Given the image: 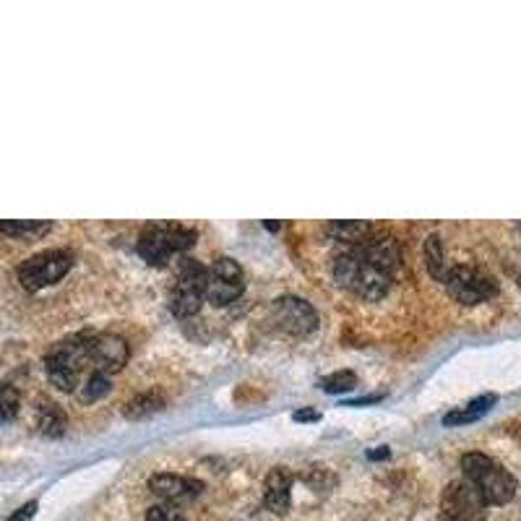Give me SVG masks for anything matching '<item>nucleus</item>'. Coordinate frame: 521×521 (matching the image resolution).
<instances>
[{"label": "nucleus", "instance_id": "27", "mask_svg": "<svg viewBox=\"0 0 521 521\" xmlns=\"http://www.w3.org/2000/svg\"><path fill=\"white\" fill-rule=\"evenodd\" d=\"M389 456H391L389 446H378L376 451H368L370 462H383V459H389Z\"/></svg>", "mask_w": 521, "mask_h": 521}, {"label": "nucleus", "instance_id": "26", "mask_svg": "<svg viewBox=\"0 0 521 521\" xmlns=\"http://www.w3.org/2000/svg\"><path fill=\"white\" fill-rule=\"evenodd\" d=\"M292 417H295V423H316L321 415H318V412H313V409H297Z\"/></svg>", "mask_w": 521, "mask_h": 521}, {"label": "nucleus", "instance_id": "14", "mask_svg": "<svg viewBox=\"0 0 521 521\" xmlns=\"http://www.w3.org/2000/svg\"><path fill=\"white\" fill-rule=\"evenodd\" d=\"M292 472L287 467H274L266 475V485H264V501L269 506V511H274L277 516L287 514L292 506Z\"/></svg>", "mask_w": 521, "mask_h": 521}, {"label": "nucleus", "instance_id": "16", "mask_svg": "<svg viewBox=\"0 0 521 521\" xmlns=\"http://www.w3.org/2000/svg\"><path fill=\"white\" fill-rule=\"evenodd\" d=\"M66 412L53 402H42L37 409V428H40L42 436L47 438H60L66 433Z\"/></svg>", "mask_w": 521, "mask_h": 521}, {"label": "nucleus", "instance_id": "12", "mask_svg": "<svg viewBox=\"0 0 521 521\" xmlns=\"http://www.w3.org/2000/svg\"><path fill=\"white\" fill-rule=\"evenodd\" d=\"M149 490H152L162 503L175 506V503H185L191 501V498H196V495H201L204 482L180 475H154L152 480H149Z\"/></svg>", "mask_w": 521, "mask_h": 521}, {"label": "nucleus", "instance_id": "9", "mask_svg": "<svg viewBox=\"0 0 521 521\" xmlns=\"http://www.w3.org/2000/svg\"><path fill=\"white\" fill-rule=\"evenodd\" d=\"M271 318L282 331L292 334V337H308L318 329V313L316 308L303 300V297L284 295L274 300L271 305Z\"/></svg>", "mask_w": 521, "mask_h": 521}, {"label": "nucleus", "instance_id": "22", "mask_svg": "<svg viewBox=\"0 0 521 521\" xmlns=\"http://www.w3.org/2000/svg\"><path fill=\"white\" fill-rule=\"evenodd\" d=\"M318 386H321V391H326V394H347V391H352L357 386V376L352 370H337V373L321 378Z\"/></svg>", "mask_w": 521, "mask_h": 521}, {"label": "nucleus", "instance_id": "4", "mask_svg": "<svg viewBox=\"0 0 521 521\" xmlns=\"http://www.w3.org/2000/svg\"><path fill=\"white\" fill-rule=\"evenodd\" d=\"M206 274L209 269L185 258L178 269V279L170 290V308L175 318H193L206 300Z\"/></svg>", "mask_w": 521, "mask_h": 521}, {"label": "nucleus", "instance_id": "21", "mask_svg": "<svg viewBox=\"0 0 521 521\" xmlns=\"http://www.w3.org/2000/svg\"><path fill=\"white\" fill-rule=\"evenodd\" d=\"M110 389H113L110 376L94 370L92 376L86 378L84 386H81V399H84V402H99V399H105V396L110 394Z\"/></svg>", "mask_w": 521, "mask_h": 521}, {"label": "nucleus", "instance_id": "6", "mask_svg": "<svg viewBox=\"0 0 521 521\" xmlns=\"http://www.w3.org/2000/svg\"><path fill=\"white\" fill-rule=\"evenodd\" d=\"M443 284L456 303L462 305H480L498 292L495 279L477 266H451Z\"/></svg>", "mask_w": 521, "mask_h": 521}, {"label": "nucleus", "instance_id": "25", "mask_svg": "<svg viewBox=\"0 0 521 521\" xmlns=\"http://www.w3.org/2000/svg\"><path fill=\"white\" fill-rule=\"evenodd\" d=\"M34 514H37V501H29V503H24L21 508H16L8 521H32Z\"/></svg>", "mask_w": 521, "mask_h": 521}, {"label": "nucleus", "instance_id": "5", "mask_svg": "<svg viewBox=\"0 0 521 521\" xmlns=\"http://www.w3.org/2000/svg\"><path fill=\"white\" fill-rule=\"evenodd\" d=\"M73 266V253L68 251H42L37 256L27 258L24 264L19 266V282L27 292H40L50 284L60 282L66 277Z\"/></svg>", "mask_w": 521, "mask_h": 521}, {"label": "nucleus", "instance_id": "1", "mask_svg": "<svg viewBox=\"0 0 521 521\" xmlns=\"http://www.w3.org/2000/svg\"><path fill=\"white\" fill-rule=\"evenodd\" d=\"M462 472L464 480L480 493V498L488 506H506V503H511L516 498V490H519L516 477L506 467L495 462V459H490V456L477 454V451L464 454Z\"/></svg>", "mask_w": 521, "mask_h": 521}, {"label": "nucleus", "instance_id": "17", "mask_svg": "<svg viewBox=\"0 0 521 521\" xmlns=\"http://www.w3.org/2000/svg\"><path fill=\"white\" fill-rule=\"evenodd\" d=\"M53 230V222H37V219H14V222H0V232L16 240L42 238Z\"/></svg>", "mask_w": 521, "mask_h": 521}, {"label": "nucleus", "instance_id": "28", "mask_svg": "<svg viewBox=\"0 0 521 521\" xmlns=\"http://www.w3.org/2000/svg\"><path fill=\"white\" fill-rule=\"evenodd\" d=\"M383 396L376 394V396H363V399H355V402H350L352 407H360V404H373V402H381Z\"/></svg>", "mask_w": 521, "mask_h": 521}, {"label": "nucleus", "instance_id": "8", "mask_svg": "<svg viewBox=\"0 0 521 521\" xmlns=\"http://www.w3.org/2000/svg\"><path fill=\"white\" fill-rule=\"evenodd\" d=\"M488 503L467 480L449 482L441 495V521H482Z\"/></svg>", "mask_w": 521, "mask_h": 521}, {"label": "nucleus", "instance_id": "2", "mask_svg": "<svg viewBox=\"0 0 521 521\" xmlns=\"http://www.w3.org/2000/svg\"><path fill=\"white\" fill-rule=\"evenodd\" d=\"M89 365V355H86V334L79 337L63 339L47 352L45 357V370L47 378L58 386L60 391H76V386L81 383V373Z\"/></svg>", "mask_w": 521, "mask_h": 521}, {"label": "nucleus", "instance_id": "10", "mask_svg": "<svg viewBox=\"0 0 521 521\" xmlns=\"http://www.w3.org/2000/svg\"><path fill=\"white\" fill-rule=\"evenodd\" d=\"M86 355L97 373L110 376V373L126 368L131 350H128L126 339L115 337V334H86Z\"/></svg>", "mask_w": 521, "mask_h": 521}, {"label": "nucleus", "instance_id": "29", "mask_svg": "<svg viewBox=\"0 0 521 521\" xmlns=\"http://www.w3.org/2000/svg\"><path fill=\"white\" fill-rule=\"evenodd\" d=\"M264 227H266V230H271V232H277L282 225H279V222H264Z\"/></svg>", "mask_w": 521, "mask_h": 521}, {"label": "nucleus", "instance_id": "15", "mask_svg": "<svg viewBox=\"0 0 521 521\" xmlns=\"http://www.w3.org/2000/svg\"><path fill=\"white\" fill-rule=\"evenodd\" d=\"M495 402H498V396L495 394L477 396V399H472L469 404H464V407L454 409V412H449V415L443 417V425H446V428H456V425L477 423L482 415H488Z\"/></svg>", "mask_w": 521, "mask_h": 521}, {"label": "nucleus", "instance_id": "3", "mask_svg": "<svg viewBox=\"0 0 521 521\" xmlns=\"http://www.w3.org/2000/svg\"><path fill=\"white\" fill-rule=\"evenodd\" d=\"M196 232L178 225H149L139 235V256L149 266H165L172 253H183L193 248Z\"/></svg>", "mask_w": 521, "mask_h": 521}, {"label": "nucleus", "instance_id": "20", "mask_svg": "<svg viewBox=\"0 0 521 521\" xmlns=\"http://www.w3.org/2000/svg\"><path fill=\"white\" fill-rule=\"evenodd\" d=\"M162 404H165V399H162L157 391H146V394L133 396L131 402L126 404V417H128V420H144V417L159 412V409H162Z\"/></svg>", "mask_w": 521, "mask_h": 521}, {"label": "nucleus", "instance_id": "18", "mask_svg": "<svg viewBox=\"0 0 521 521\" xmlns=\"http://www.w3.org/2000/svg\"><path fill=\"white\" fill-rule=\"evenodd\" d=\"M425 264H428L430 277L438 279V282H446V277H449V264H446L441 235H430V238L425 240Z\"/></svg>", "mask_w": 521, "mask_h": 521}, {"label": "nucleus", "instance_id": "24", "mask_svg": "<svg viewBox=\"0 0 521 521\" xmlns=\"http://www.w3.org/2000/svg\"><path fill=\"white\" fill-rule=\"evenodd\" d=\"M146 521H185V516L170 503H157L146 511Z\"/></svg>", "mask_w": 521, "mask_h": 521}, {"label": "nucleus", "instance_id": "7", "mask_svg": "<svg viewBox=\"0 0 521 521\" xmlns=\"http://www.w3.org/2000/svg\"><path fill=\"white\" fill-rule=\"evenodd\" d=\"M245 292L243 269L235 258L219 256L206 274V300L217 308L235 303Z\"/></svg>", "mask_w": 521, "mask_h": 521}, {"label": "nucleus", "instance_id": "23", "mask_svg": "<svg viewBox=\"0 0 521 521\" xmlns=\"http://www.w3.org/2000/svg\"><path fill=\"white\" fill-rule=\"evenodd\" d=\"M19 404V391L14 386H8V383H0V423L14 420L16 412H19Z\"/></svg>", "mask_w": 521, "mask_h": 521}, {"label": "nucleus", "instance_id": "19", "mask_svg": "<svg viewBox=\"0 0 521 521\" xmlns=\"http://www.w3.org/2000/svg\"><path fill=\"white\" fill-rule=\"evenodd\" d=\"M329 235L352 248V245H360L370 238V225L368 222H331Z\"/></svg>", "mask_w": 521, "mask_h": 521}, {"label": "nucleus", "instance_id": "13", "mask_svg": "<svg viewBox=\"0 0 521 521\" xmlns=\"http://www.w3.org/2000/svg\"><path fill=\"white\" fill-rule=\"evenodd\" d=\"M352 251H355V245H352ZM347 290H352L355 295L363 297V300H381V297L391 290V277L389 274H383V271L373 269V266H368L363 258L357 256L355 274H352V282Z\"/></svg>", "mask_w": 521, "mask_h": 521}, {"label": "nucleus", "instance_id": "11", "mask_svg": "<svg viewBox=\"0 0 521 521\" xmlns=\"http://www.w3.org/2000/svg\"><path fill=\"white\" fill-rule=\"evenodd\" d=\"M355 251L357 256L363 258L365 264L383 271V274H389V277L399 269V261H402V248H399L396 238H391V235L368 238L365 243L355 245Z\"/></svg>", "mask_w": 521, "mask_h": 521}]
</instances>
